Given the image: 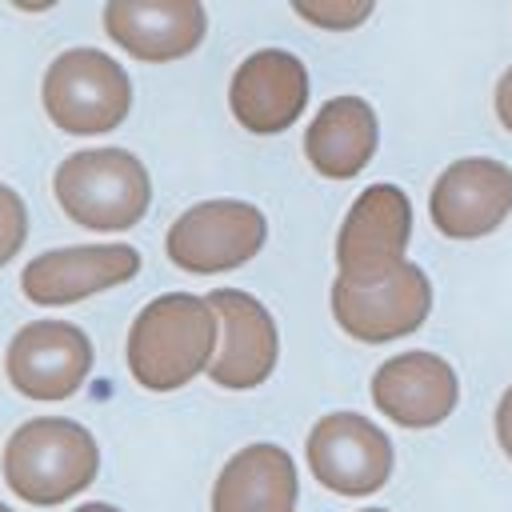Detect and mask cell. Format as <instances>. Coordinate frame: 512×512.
<instances>
[{
	"instance_id": "5bb4252c",
	"label": "cell",
	"mask_w": 512,
	"mask_h": 512,
	"mask_svg": "<svg viewBox=\"0 0 512 512\" xmlns=\"http://www.w3.org/2000/svg\"><path fill=\"white\" fill-rule=\"evenodd\" d=\"M460 384L444 356L436 352H400L384 360L372 376V400L384 416L404 428H432L456 408Z\"/></svg>"
},
{
	"instance_id": "9c48e42d",
	"label": "cell",
	"mask_w": 512,
	"mask_h": 512,
	"mask_svg": "<svg viewBox=\"0 0 512 512\" xmlns=\"http://www.w3.org/2000/svg\"><path fill=\"white\" fill-rule=\"evenodd\" d=\"M92 368V344L76 324L36 320L8 344V380L32 400L72 396Z\"/></svg>"
},
{
	"instance_id": "ba28073f",
	"label": "cell",
	"mask_w": 512,
	"mask_h": 512,
	"mask_svg": "<svg viewBox=\"0 0 512 512\" xmlns=\"http://www.w3.org/2000/svg\"><path fill=\"white\" fill-rule=\"evenodd\" d=\"M428 212L432 224L456 240L492 232L512 212V168L488 156H464L448 164L432 184Z\"/></svg>"
},
{
	"instance_id": "2e32d148",
	"label": "cell",
	"mask_w": 512,
	"mask_h": 512,
	"mask_svg": "<svg viewBox=\"0 0 512 512\" xmlns=\"http://www.w3.org/2000/svg\"><path fill=\"white\" fill-rule=\"evenodd\" d=\"M292 504L296 468L292 456L276 444L240 448L212 488V512H292Z\"/></svg>"
},
{
	"instance_id": "5b68a950",
	"label": "cell",
	"mask_w": 512,
	"mask_h": 512,
	"mask_svg": "<svg viewBox=\"0 0 512 512\" xmlns=\"http://www.w3.org/2000/svg\"><path fill=\"white\" fill-rule=\"evenodd\" d=\"M44 108L64 132H112L132 108L128 72L96 48H68L44 72Z\"/></svg>"
},
{
	"instance_id": "7a4b0ae2",
	"label": "cell",
	"mask_w": 512,
	"mask_h": 512,
	"mask_svg": "<svg viewBox=\"0 0 512 512\" xmlns=\"http://www.w3.org/2000/svg\"><path fill=\"white\" fill-rule=\"evenodd\" d=\"M96 468V440L76 420H28L4 444V480L28 504H60L84 492L96 480Z\"/></svg>"
},
{
	"instance_id": "8fae6325",
	"label": "cell",
	"mask_w": 512,
	"mask_h": 512,
	"mask_svg": "<svg viewBox=\"0 0 512 512\" xmlns=\"http://www.w3.org/2000/svg\"><path fill=\"white\" fill-rule=\"evenodd\" d=\"M412 236V204L396 184H372L356 196L336 236V264L344 276H368L404 260Z\"/></svg>"
},
{
	"instance_id": "6da1fadb",
	"label": "cell",
	"mask_w": 512,
	"mask_h": 512,
	"mask_svg": "<svg viewBox=\"0 0 512 512\" xmlns=\"http://www.w3.org/2000/svg\"><path fill=\"white\" fill-rule=\"evenodd\" d=\"M216 312L188 292L156 296L140 308L128 332V368L152 392L188 384L216 356Z\"/></svg>"
},
{
	"instance_id": "52a82bcc",
	"label": "cell",
	"mask_w": 512,
	"mask_h": 512,
	"mask_svg": "<svg viewBox=\"0 0 512 512\" xmlns=\"http://www.w3.org/2000/svg\"><path fill=\"white\" fill-rule=\"evenodd\" d=\"M316 480L340 496H368L392 472V440L356 412H332L308 432Z\"/></svg>"
},
{
	"instance_id": "3957f363",
	"label": "cell",
	"mask_w": 512,
	"mask_h": 512,
	"mask_svg": "<svg viewBox=\"0 0 512 512\" xmlns=\"http://www.w3.org/2000/svg\"><path fill=\"white\" fill-rule=\"evenodd\" d=\"M56 200L60 208L92 232L132 228L152 196L148 168L124 148H84L72 152L56 168Z\"/></svg>"
},
{
	"instance_id": "603a6c76",
	"label": "cell",
	"mask_w": 512,
	"mask_h": 512,
	"mask_svg": "<svg viewBox=\"0 0 512 512\" xmlns=\"http://www.w3.org/2000/svg\"><path fill=\"white\" fill-rule=\"evenodd\" d=\"M364 512H388V508H364Z\"/></svg>"
},
{
	"instance_id": "277c9868",
	"label": "cell",
	"mask_w": 512,
	"mask_h": 512,
	"mask_svg": "<svg viewBox=\"0 0 512 512\" xmlns=\"http://www.w3.org/2000/svg\"><path fill=\"white\" fill-rule=\"evenodd\" d=\"M428 308L432 288L424 268H416L412 260H400L368 276L340 272L332 280V316L348 336L364 344H384L416 332L428 320Z\"/></svg>"
},
{
	"instance_id": "8992f818",
	"label": "cell",
	"mask_w": 512,
	"mask_h": 512,
	"mask_svg": "<svg viewBox=\"0 0 512 512\" xmlns=\"http://www.w3.org/2000/svg\"><path fill=\"white\" fill-rule=\"evenodd\" d=\"M268 236L264 212L244 200L192 204L168 228V256L184 272H224L260 252Z\"/></svg>"
},
{
	"instance_id": "9a60e30c",
	"label": "cell",
	"mask_w": 512,
	"mask_h": 512,
	"mask_svg": "<svg viewBox=\"0 0 512 512\" xmlns=\"http://www.w3.org/2000/svg\"><path fill=\"white\" fill-rule=\"evenodd\" d=\"M104 32L140 60H176L204 40L196 0H108Z\"/></svg>"
},
{
	"instance_id": "7402d4cb",
	"label": "cell",
	"mask_w": 512,
	"mask_h": 512,
	"mask_svg": "<svg viewBox=\"0 0 512 512\" xmlns=\"http://www.w3.org/2000/svg\"><path fill=\"white\" fill-rule=\"evenodd\" d=\"M76 512H120V508H112V504H84V508H76Z\"/></svg>"
},
{
	"instance_id": "d6986e66",
	"label": "cell",
	"mask_w": 512,
	"mask_h": 512,
	"mask_svg": "<svg viewBox=\"0 0 512 512\" xmlns=\"http://www.w3.org/2000/svg\"><path fill=\"white\" fill-rule=\"evenodd\" d=\"M296 12L312 24H324V28H352L372 12V4L368 0H320V4L296 0Z\"/></svg>"
},
{
	"instance_id": "cb8c5ba5",
	"label": "cell",
	"mask_w": 512,
	"mask_h": 512,
	"mask_svg": "<svg viewBox=\"0 0 512 512\" xmlns=\"http://www.w3.org/2000/svg\"><path fill=\"white\" fill-rule=\"evenodd\" d=\"M0 512H12V508H4V504H0Z\"/></svg>"
},
{
	"instance_id": "ffe728a7",
	"label": "cell",
	"mask_w": 512,
	"mask_h": 512,
	"mask_svg": "<svg viewBox=\"0 0 512 512\" xmlns=\"http://www.w3.org/2000/svg\"><path fill=\"white\" fill-rule=\"evenodd\" d=\"M496 436H500L504 456L512 460V388L500 396V408H496Z\"/></svg>"
},
{
	"instance_id": "7c38bea8",
	"label": "cell",
	"mask_w": 512,
	"mask_h": 512,
	"mask_svg": "<svg viewBox=\"0 0 512 512\" xmlns=\"http://www.w3.org/2000/svg\"><path fill=\"white\" fill-rule=\"evenodd\" d=\"M304 100H308V72L292 52H280V48L252 52L236 68L228 88L232 116L260 136L284 132L304 112Z\"/></svg>"
},
{
	"instance_id": "ac0fdd59",
	"label": "cell",
	"mask_w": 512,
	"mask_h": 512,
	"mask_svg": "<svg viewBox=\"0 0 512 512\" xmlns=\"http://www.w3.org/2000/svg\"><path fill=\"white\" fill-rule=\"evenodd\" d=\"M24 236H28V212H24V200H20L8 184H0V268L20 252Z\"/></svg>"
},
{
	"instance_id": "e0dca14e",
	"label": "cell",
	"mask_w": 512,
	"mask_h": 512,
	"mask_svg": "<svg viewBox=\"0 0 512 512\" xmlns=\"http://www.w3.org/2000/svg\"><path fill=\"white\" fill-rule=\"evenodd\" d=\"M376 136H380V128H376L372 104L360 100V96H336L308 124L304 152H308V160L320 176L348 180L372 160Z\"/></svg>"
},
{
	"instance_id": "30bf717a",
	"label": "cell",
	"mask_w": 512,
	"mask_h": 512,
	"mask_svg": "<svg viewBox=\"0 0 512 512\" xmlns=\"http://www.w3.org/2000/svg\"><path fill=\"white\" fill-rule=\"evenodd\" d=\"M208 308L216 312L220 324V348L208 364L212 384L220 388H256L268 380V372L276 368V324L268 316V308L236 288H216L208 292Z\"/></svg>"
},
{
	"instance_id": "44dd1931",
	"label": "cell",
	"mask_w": 512,
	"mask_h": 512,
	"mask_svg": "<svg viewBox=\"0 0 512 512\" xmlns=\"http://www.w3.org/2000/svg\"><path fill=\"white\" fill-rule=\"evenodd\" d=\"M496 116H500V124L512 132V68L500 76V84H496Z\"/></svg>"
},
{
	"instance_id": "4fadbf2b",
	"label": "cell",
	"mask_w": 512,
	"mask_h": 512,
	"mask_svg": "<svg viewBox=\"0 0 512 512\" xmlns=\"http://www.w3.org/2000/svg\"><path fill=\"white\" fill-rule=\"evenodd\" d=\"M140 272V252L128 244H80L36 256L20 284L32 304H76L92 292L124 284Z\"/></svg>"
}]
</instances>
